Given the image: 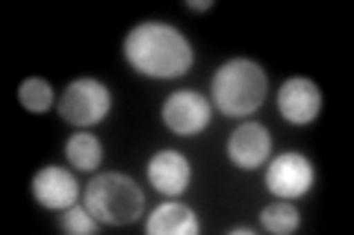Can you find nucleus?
Here are the masks:
<instances>
[{
	"label": "nucleus",
	"instance_id": "nucleus-9",
	"mask_svg": "<svg viewBox=\"0 0 354 235\" xmlns=\"http://www.w3.org/2000/svg\"><path fill=\"white\" fill-rule=\"evenodd\" d=\"M32 197L44 209H68L80 197V185H77L71 171H65L59 165H44L32 176Z\"/></svg>",
	"mask_w": 354,
	"mask_h": 235
},
{
	"label": "nucleus",
	"instance_id": "nucleus-6",
	"mask_svg": "<svg viewBox=\"0 0 354 235\" xmlns=\"http://www.w3.org/2000/svg\"><path fill=\"white\" fill-rule=\"evenodd\" d=\"M209 100L204 94L192 92V88H183V92H174L165 97L162 103V124L169 127L177 136H195L209 127Z\"/></svg>",
	"mask_w": 354,
	"mask_h": 235
},
{
	"label": "nucleus",
	"instance_id": "nucleus-17",
	"mask_svg": "<svg viewBox=\"0 0 354 235\" xmlns=\"http://www.w3.org/2000/svg\"><path fill=\"white\" fill-rule=\"evenodd\" d=\"M230 235H251V229L248 227H234V229H230Z\"/></svg>",
	"mask_w": 354,
	"mask_h": 235
},
{
	"label": "nucleus",
	"instance_id": "nucleus-5",
	"mask_svg": "<svg viewBox=\"0 0 354 235\" xmlns=\"http://www.w3.org/2000/svg\"><path fill=\"white\" fill-rule=\"evenodd\" d=\"M313 180H316L313 162L301 153H281L266 167V188L281 200L304 197L313 188Z\"/></svg>",
	"mask_w": 354,
	"mask_h": 235
},
{
	"label": "nucleus",
	"instance_id": "nucleus-3",
	"mask_svg": "<svg viewBox=\"0 0 354 235\" xmlns=\"http://www.w3.org/2000/svg\"><path fill=\"white\" fill-rule=\"evenodd\" d=\"M269 92V76L254 59H230L213 76V100L230 118L257 112Z\"/></svg>",
	"mask_w": 354,
	"mask_h": 235
},
{
	"label": "nucleus",
	"instance_id": "nucleus-11",
	"mask_svg": "<svg viewBox=\"0 0 354 235\" xmlns=\"http://www.w3.org/2000/svg\"><path fill=\"white\" fill-rule=\"evenodd\" d=\"M198 229H201L198 215L186 203H177V200L160 203L145 221L148 235H195Z\"/></svg>",
	"mask_w": 354,
	"mask_h": 235
},
{
	"label": "nucleus",
	"instance_id": "nucleus-2",
	"mask_svg": "<svg viewBox=\"0 0 354 235\" xmlns=\"http://www.w3.org/2000/svg\"><path fill=\"white\" fill-rule=\"evenodd\" d=\"M83 206L101 223L124 227V223L139 221V215L145 212V194L127 174L106 171L88 180L83 188Z\"/></svg>",
	"mask_w": 354,
	"mask_h": 235
},
{
	"label": "nucleus",
	"instance_id": "nucleus-16",
	"mask_svg": "<svg viewBox=\"0 0 354 235\" xmlns=\"http://www.w3.org/2000/svg\"><path fill=\"white\" fill-rule=\"evenodd\" d=\"M186 6H189L192 12H207V9H213V0H189Z\"/></svg>",
	"mask_w": 354,
	"mask_h": 235
},
{
	"label": "nucleus",
	"instance_id": "nucleus-14",
	"mask_svg": "<svg viewBox=\"0 0 354 235\" xmlns=\"http://www.w3.org/2000/svg\"><path fill=\"white\" fill-rule=\"evenodd\" d=\"M18 100L21 106L32 115H41V112H48L53 106V88L48 80H41V76H30V80L21 83L18 88Z\"/></svg>",
	"mask_w": 354,
	"mask_h": 235
},
{
	"label": "nucleus",
	"instance_id": "nucleus-1",
	"mask_svg": "<svg viewBox=\"0 0 354 235\" xmlns=\"http://www.w3.org/2000/svg\"><path fill=\"white\" fill-rule=\"evenodd\" d=\"M124 59L142 76L174 80L192 68V48L177 27L162 21H142L124 36Z\"/></svg>",
	"mask_w": 354,
	"mask_h": 235
},
{
	"label": "nucleus",
	"instance_id": "nucleus-10",
	"mask_svg": "<svg viewBox=\"0 0 354 235\" xmlns=\"http://www.w3.org/2000/svg\"><path fill=\"white\" fill-rule=\"evenodd\" d=\"M148 180L151 185L162 192L165 197H180L192 180V167L189 159L177 150H160L151 156L148 162Z\"/></svg>",
	"mask_w": 354,
	"mask_h": 235
},
{
	"label": "nucleus",
	"instance_id": "nucleus-12",
	"mask_svg": "<svg viewBox=\"0 0 354 235\" xmlns=\"http://www.w3.org/2000/svg\"><path fill=\"white\" fill-rule=\"evenodd\" d=\"M65 159H68L77 171H95L104 159V147H101V141H97V136L80 130L65 144Z\"/></svg>",
	"mask_w": 354,
	"mask_h": 235
},
{
	"label": "nucleus",
	"instance_id": "nucleus-15",
	"mask_svg": "<svg viewBox=\"0 0 354 235\" xmlns=\"http://www.w3.org/2000/svg\"><path fill=\"white\" fill-rule=\"evenodd\" d=\"M97 223L101 221H97L86 206H68L59 218V229L71 232V235H92V232H97Z\"/></svg>",
	"mask_w": 354,
	"mask_h": 235
},
{
	"label": "nucleus",
	"instance_id": "nucleus-4",
	"mask_svg": "<svg viewBox=\"0 0 354 235\" xmlns=\"http://www.w3.org/2000/svg\"><path fill=\"white\" fill-rule=\"evenodd\" d=\"M113 109V94L109 88L95 80V76H80L74 80L59 97V115L68 121L71 127H92L101 124Z\"/></svg>",
	"mask_w": 354,
	"mask_h": 235
},
{
	"label": "nucleus",
	"instance_id": "nucleus-7",
	"mask_svg": "<svg viewBox=\"0 0 354 235\" xmlns=\"http://www.w3.org/2000/svg\"><path fill=\"white\" fill-rule=\"evenodd\" d=\"M278 109L283 121H290L295 127H307L322 112V92L307 76H290L278 92Z\"/></svg>",
	"mask_w": 354,
	"mask_h": 235
},
{
	"label": "nucleus",
	"instance_id": "nucleus-13",
	"mask_svg": "<svg viewBox=\"0 0 354 235\" xmlns=\"http://www.w3.org/2000/svg\"><path fill=\"white\" fill-rule=\"evenodd\" d=\"M260 227L266 232H274V235H286V232H295L301 227V215H298V209L290 206L283 200V203H272L260 212Z\"/></svg>",
	"mask_w": 354,
	"mask_h": 235
},
{
	"label": "nucleus",
	"instance_id": "nucleus-8",
	"mask_svg": "<svg viewBox=\"0 0 354 235\" xmlns=\"http://www.w3.org/2000/svg\"><path fill=\"white\" fill-rule=\"evenodd\" d=\"M269 153H272V136L257 121L239 124L227 139V159L236 167H242V171H254V167L266 165Z\"/></svg>",
	"mask_w": 354,
	"mask_h": 235
}]
</instances>
